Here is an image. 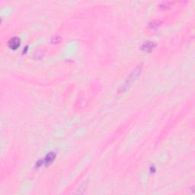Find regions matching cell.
<instances>
[{
    "mask_svg": "<svg viewBox=\"0 0 195 195\" xmlns=\"http://www.w3.org/2000/svg\"><path fill=\"white\" fill-rule=\"evenodd\" d=\"M141 70H142V65H139L136 67L135 69H133L132 72H131L129 76H128V78L126 79V82H124V84H123V85L121 86V88H120V92H123V91H126V89H128V88L132 85V84L133 83L134 81L136 80V79L138 77L140 73H141Z\"/></svg>",
    "mask_w": 195,
    "mask_h": 195,
    "instance_id": "6da1fadb",
    "label": "cell"
},
{
    "mask_svg": "<svg viewBox=\"0 0 195 195\" xmlns=\"http://www.w3.org/2000/svg\"><path fill=\"white\" fill-rule=\"evenodd\" d=\"M20 39L18 37H13L12 39L9 40V41L8 42V46L10 49L12 50H16L18 47H19L20 46Z\"/></svg>",
    "mask_w": 195,
    "mask_h": 195,
    "instance_id": "7a4b0ae2",
    "label": "cell"
},
{
    "mask_svg": "<svg viewBox=\"0 0 195 195\" xmlns=\"http://www.w3.org/2000/svg\"><path fill=\"white\" fill-rule=\"evenodd\" d=\"M56 158V154H54L53 152H50V153L47 154L45 156V158H44V161H42V165L43 162L44 163V165H48L51 164L53 161V160Z\"/></svg>",
    "mask_w": 195,
    "mask_h": 195,
    "instance_id": "3957f363",
    "label": "cell"
},
{
    "mask_svg": "<svg viewBox=\"0 0 195 195\" xmlns=\"http://www.w3.org/2000/svg\"><path fill=\"white\" fill-rule=\"evenodd\" d=\"M155 43L152 42V41H147V42L144 43V44H143V46H142V50L146 52H150L155 48Z\"/></svg>",
    "mask_w": 195,
    "mask_h": 195,
    "instance_id": "277c9868",
    "label": "cell"
}]
</instances>
